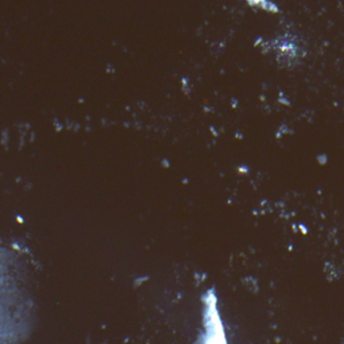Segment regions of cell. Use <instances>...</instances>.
Segmentation results:
<instances>
[{
	"instance_id": "obj_1",
	"label": "cell",
	"mask_w": 344,
	"mask_h": 344,
	"mask_svg": "<svg viewBox=\"0 0 344 344\" xmlns=\"http://www.w3.org/2000/svg\"><path fill=\"white\" fill-rule=\"evenodd\" d=\"M248 3L252 4V6H258V7L263 8V10H267V11L277 12V7L269 3L268 0H248Z\"/></svg>"
}]
</instances>
